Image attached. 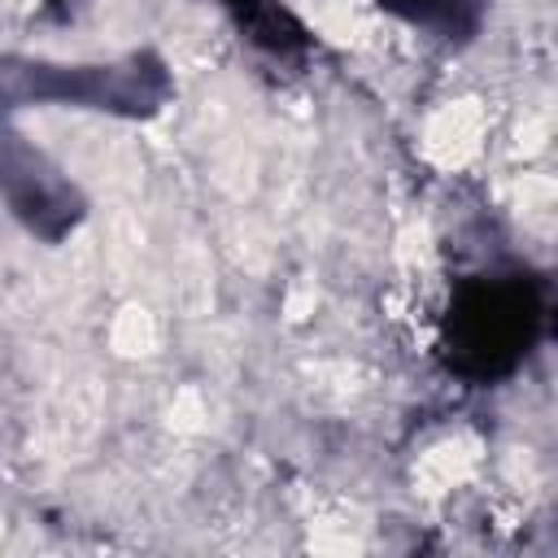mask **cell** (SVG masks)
<instances>
[{
	"label": "cell",
	"mask_w": 558,
	"mask_h": 558,
	"mask_svg": "<svg viewBox=\"0 0 558 558\" xmlns=\"http://www.w3.org/2000/svg\"><path fill=\"white\" fill-rule=\"evenodd\" d=\"M541 327V292L527 279H466L445 314L449 366L466 379H497L519 366Z\"/></svg>",
	"instance_id": "6da1fadb"
},
{
	"label": "cell",
	"mask_w": 558,
	"mask_h": 558,
	"mask_svg": "<svg viewBox=\"0 0 558 558\" xmlns=\"http://www.w3.org/2000/svg\"><path fill=\"white\" fill-rule=\"evenodd\" d=\"M240 22L253 31V39L270 44V48H288V44H301V31L292 26V17L275 4V0H227Z\"/></svg>",
	"instance_id": "3957f363"
},
{
	"label": "cell",
	"mask_w": 558,
	"mask_h": 558,
	"mask_svg": "<svg viewBox=\"0 0 558 558\" xmlns=\"http://www.w3.org/2000/svg\"><path fill=\"white\" fill-rule=\"evenodd\" d=\"M384 9L410 17V22H423V26H440V31H466L480 13V0H379Z\"/></svg>",
	"instance_id": "7a4b0ae2"
}]
</instances>
